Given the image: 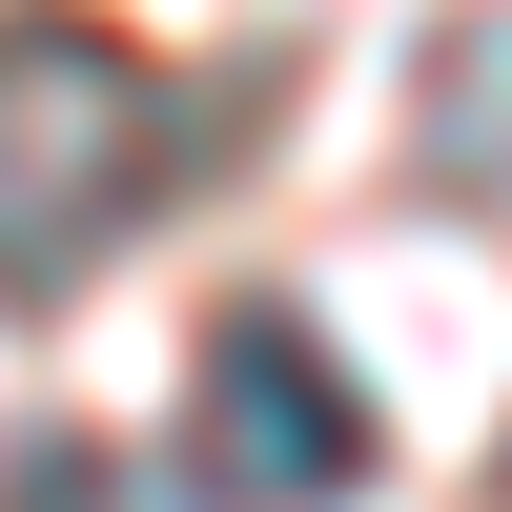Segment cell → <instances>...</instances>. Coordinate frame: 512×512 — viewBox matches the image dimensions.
Listing matches in <instances>:
<instances>
[{
	"mask_svg": "<svg viewBox=\"0 0 512 512\" xmlns=\"http://www.w3.org/2000/svg\"><path fill=\"white\" fill-rule=\"evenodd\" d=\"M144 164H164V82L103 21L0 0V308H41V287L103 267L144 226Z\"/></svg>",
	"mask_w": 512,
	"mask_h": 512,
	"instance_id": "obj_1",
	"label": "cell"
},
{
	"mask_svg": "<svg viewBox=\"0 0 512 512\" xmlns=\"http://www.w3.org/2000/svg\"><path fill=\"white\" fill-rule=\"evenodd\" d=\"M185 492L205 512H349L369 492V390L328 369V328L226 308L185 369Z\"/></svg>",
	"mask_w": 512,
	"mask_h": 512,
	"instance_id": "obj_2",
	"label": "cell"
},
{
	"mask_svg": "<svg viewBox=\"0 0 512 512\" xmlns=\"http://www.w3.org/2000/svg\"><path fill=\"white\" fill-rule=\"evenodd\" d=\"M431 164L492 185L512 164V21H451V82H431Z\"/></svg>",
	"mask_w": 512,
	"mask_h": 512,
	"instance_id": "obj_3",
	"label": "cell"
},
{
	"mask_svg": "<svg viewBox=\"0 0 512 512\" xmlns=\"http://www.w3.org/2000/svg\"><path fill=\"white\" fill-rule=\"evenodd\" d=\"M0 512H123V451H82V431H21Z\"/></svg>",
	"mask_w": 512,
	"mask_h": 512,
	"instance_id": "obj_4",
	"label": "cell"
}]
</instances>
